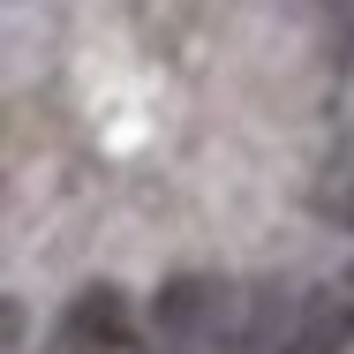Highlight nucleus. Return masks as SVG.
<instances>
[{
    "label": "nucleus",
    "instance_id": "obj_1",
    "mask_svg": "<svg viewBox=\"0 0 354 354\" xmlns=\"http://www.w3.org/2000/svg\"><path fill=\"white\" fill-rule=\"evenodd\" d=\"M151 339L166 354H241L249 347V294L212 272L166 279L151 301Z\"/></svg>",
    "mask_w": 354,
    "mask_h": 354
},
{
    "label": "nucleus",
    "instance_id": "obj_2",
    "mask_svg": "<svg viewBox=\"0 0 354 354\" xmlns=\"http://www.w3.org/2000/svg\"><path fill=\"white\" fill-rule=\"evenodd\" d=\"M347 347H354V272H339L317 294H301V309L279 324L272 354H347Z\"/></svg>",
    "mask_w": 354,
    "mask_h": 354
},
{
    "label": "nucleus",
    "instance_id": "obj_3",
    "mask_svg": "<svg viewBox=\"0 0 354 354\" xmlns=\"http://www.w3.org/2000/svg\"><path fill=\"white\" fill-rule=\"evenodd\" d=\"M129 339H136V317L121 286H83L53 324V354H136Z\"/></svg>",
    "mask_w": 354,
    "mask_h": 354
},
{
    "label": "nucleus",
    "instance_id": "obj_4",
    "mask_svg": "<svg viewBox=\"0 0 354 354\" xmlns=\"http://www.w3.org/2000/svg\"><path fill=\"white\" fill-rule=\"evenodd\" d=\"M324 212H332V218H339V226L354 234V166L339 174V181H332V189H324Z\"/></svg>",
    "mask_w": 354,
    "mask_h": 354
},
{
    "label": "nucleus",
    "instance_id": "obj_5",
    "mask_svg": "<svg viewBox=\"0 0 354 354\" xmlns=\"http://www.w3.org/2000/svg\"><path fill=\"white\" fill-rule=\"evenodd\" d=\"M324 8L339 15V30H347V38H354V0H324Z\"/></svg>",
    "mask_w": 354,
    "mask_h": 354
},
{
    "label": "nucleus",
    "instance_id": "obj_6",
    "mask_svg": "<svg viewBox=\"0 0 354 354\" xmlns=\"http://www.w3.org/2000/svg\"><path fill=\"white\" fill-rule=\"evenodd\" d=\"M151 354H166V347H151Z\"/></svg>",
    "mask_w": 354,
    "mask_h": 354
}]
</instances>
